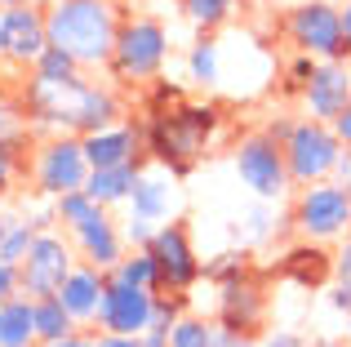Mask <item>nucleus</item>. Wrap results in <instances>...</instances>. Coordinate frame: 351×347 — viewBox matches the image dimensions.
Listing matches in <instances>:
<instances>
[{
  "mask_svg": "<svg viewBox=\"0 0 351 347\" xmlns=\"http://www.w3.org/2000/svg\"><path fill=\"white\" fill-rule=\"evenodd\" d=\"M23 116L36 134H94L107 125L125 121V103H120L116 85H98V80L71 76V80H45L27 71L23 89H18Z\"/></svg>",
  "mask_w": 351,
  "mask_h": 347,
  "instance_id": "obj_1",
  "label": "nucleus"
},
{
  "mask_svg": "<svg viewBox=\"0 0 351 347\" xmlns=\"http://www.w3.org/2000/svg\"><path fill=\"white\" fill-rule=\"evenodd\" d=\"M218 130H223V107L182 98V103L165 107V112H143V152L165 174L187 178L209 156Z\"/></svg>",
  "mask_w": 351,
  "mask_h": 347,
  "instance_id": "obj_2",
  "label": "nucleus"
},
{
  "mask_svg": "<svg viewBox=\"0 0 351 347\" xmlns=\"http://www.w3.org/2000/svg\"><path fill=\"white\" fill-rule=\"evenodd\" d=\"M45 27H49V45H62L67 53L80 58L85 71H98L112 62L120 9L116 0H49Z\"/></svg>",
  "mask_w": 351,
  "mask_h": 347,
  "instance_id": "obj_3",
  "label": "nucleus"
},
{
  "mask_svg": "<svg viewBox=\"0 0 351 347\" xmlns=\"http://www.w3.org/2000/svg\"><path fill=\"white\" fill-rule=\"evenodd\" d=\"M169 62V27L156 14H134L120 18V32L112 45V62H107V76L125 89H143Z\"/></svg>",
  "mask_w": 351,
  "mask_h": 347,
  "instance_id": "obj_4",
  "label": "nucleus"
},
{
  "mask_svg": "<svg viewBox=\"0 0 351 347\" xmlns=\"http://www.w3.org/2000/svg\"><path fill=\"white\" fill-rule=\"evenodd\" d=\"M27 174H32L36 196H45V200L80 191L85 178H89V156H85L80 134H45V139H36Z\"/></svg>",
  "mask_w": 351,
  "mask_h": 347,
  "instance_id": "obj_5",
  "label": "nucleus"
},
{
  "mask_svg": "<svg viewBox=\"0 0 351 347\" xmlns=\"http://www.w3.org/2000/svg\"><path fill=\"white\" fill-rule=\"evenodd\" d=\"M289 223L298 227L302 241H320V245H334L351 232V200H347V187L343 182H307L298 187L293 196V209H289Z\"/></svg>",
  "mask_w": 351,
  "mask_h": 347,
  "instance_id": "obj_6",
  "label": "nucleus"
},
{
  "mask_svg": "<svg viewBox=\"0 0 351 347\" xmlns=\"http://www.w3.org/2000/svg\"><path fill=\"white\" fill-rule=\"evenodd\" d=\"M285 36L293 49L311 53V58H334L351 62V40L343 32V9L329 0H302L285 14Z\"/></svg>",
  "mask_w": 351,
  "mask_h": 347,
  "instance_id": "obj_7",
  "label": "nucleus"
},
{
  "mask_svg": "<svg viewBox=\"0 0 351 347\" xmlns=\"http://www.w3.org/2000/svg\"><path fill=\"white\" fill-rule=\"evenodd\" d=\"M285 165H289L293 187H307V182H320L338 169V156H343V139L334 134L329 121H293V130L285 134Z\"/></svg>",
  "mask_w": 351,
  "mask_h": 347,
  "instance_id": "obj_8",
  "label": "nucleus"
},
{
  "mask_svg": "<svg viewBox=\"0 0 351 347\" xmlns=\"http://www.w3.org/2000/svg\"><path fill=\"white\" fill-rule=\"evenodd\" d=\"M236 174L258 200H285L293 187L289 165H285V147L267 130H249L236 139Z\"/></svg>",
  "mask_w": 351,
  "mask_h": 347,
  "instance_id": "obj_9",
  "label": "nucleus"
},
{
  "mask_svg": "<svg viewBox=\"0 0 351 347\" xmlns=\"http://www.w3.org/2000/svg\"><path fill=\"white\" fill-rule=\"evenodd\" d=\"M76 245L62 241V232H36L32 250H27V259L18 263V289H23L27 298H45V294H58L62 280H67V272L76 267Z\"/></svg>",
  "mask_w": 351,
  "mask_h": 347,
  "instance_id": "obj_10",
  "label": "nucleus"
},
{
  "mask_svg": "<svg viewBox=\"0 0 351 347\" xmlns=\"http://www.w3.org/2000/svg\"><path fill=\"white\" fill-rule=\"evenodd\" d=\"M147 250L156 254V267H160V289H178V294H187L191 285H200V276H205V263H200L196 245H191L187 223H178V218H169V223H156Z\"/></svg>",
  "mask_w": 351,
  "mask_h": 347,
  "instance_id": "obj_11",
  "label": "nucleus"
},
{
  "mask_svg": "<svg viewBox=\"0 0 351 347\" xmlns=\"http://www.w3.org/2000/svg\"><path fill=\"white\" fill-rule=\"evenodd\" d=\"M49 45V27H45V5H9L0 9V62L14 71H32V62Z\"/></svg>",
  "mask_w": 351,
  "mask_h": 347,
  "instance_id": "obj_12",
  "label": "nucleus"
},
{
  "mask_svg": "<svg viewBox=\"0 0 351 347\" xmlns=\"http://www.w3.org/2000/svg\"><path fill=\"white\" fill-rule=\"evenodd\" d=\"M152 307H156V289L125 285V280L107 276V289H103V298H98L94 330H112V334H143L147 325H152Z\"/></svg>",
  "mask_w": 351,
  "mask_h": 347,
  "instance_id": "obj_13",
  "label": "nucleus"
},
{
  "mask_svg": "<svg viewBox=\"0 0 351 347\" xmlns=\"http://www.w3.org/2000/svg\"><path fill=\"white\" fill-rule=\"evenodd\" d=\"M267 321V294H263V280L254 272L218 285V325L223 330H240V334H258Z\"/></svg>",
  "mask_w": 351,
  "mask_h": 347,
  "instance_id": "obj_14",
  "label": "nucleus"
},
{
  "mask_svg": "<svg viewBox=\"0 0 351 347\" xmlns=\"http://www.w3.org/2000/svg\"><path fill=\"white\" fill-rule=\"evenodd\" d=\"M351 103V67L334 58H320L311 71L307 89H302V107H307L311 121H334L338 112Z\"/></svg>",
  "mask_w": 351,
  "mask_h": 347,
  "instance_id": "obj_15",
  "label": "nucleus"
},
{
  "mask_svg": "<svg viewBox=\"0 0 351 347\" xmlns=\"http://www.w3.org/2000/svg\"><path fill=\"white\" fill-rule=\"evenodd\" d=\"M85 143L89 169H107V165H129V160H147L143 152V121H116L107 130L80 134Z\"/></svg>",
  "mask_w": 351,
  "mask_h": 347,
  "instance_id": "obj_16",
  "label": "nucleus"
},
{
  "mask_svg": "<svg viewBox=\"0 0 351 347\" xmlns=\"http://www.w3.org/2000/svg\"><path fill=\"white\" fill-rule=\"evenodd\" d=\"M67 236H71V245H76L80 259L94 263V267H103V272H112L116 263L125 259V232L112 223L107 209H98L85 227H76V232H67Z\"/></svg>",
  "mask_w": 351,
  "mask_h": 347,
  "instance_id": "obj_17",
  "label": "nucleus"
},
{
  "mask_svg": "<svg viewBox=\"0 0 351 347\" xmlns=\"http://www.w3.org/2000/svg\"><path fill=\"white\" fill-rule=\"evenodd\" d=\"M280 276L293 280L298 289H325L334 285V250L320 241H298L285 250L280 259Z\"/></svg>",
  "mask_w": 351,
  "mask_h": 347,
  "instance_id": "obj_18",
  "label": "nucleus"
},
{
  "mask_svg": "<svg viewBox=\"0 0 351 347\" xmlns=\"http://www.w3.org/2000/svg\"><path fill=\"white\" fill-rule=\"evenodd\" d=\"M103 289H107V272L80 259L76 267L67 272V280H62L58 298H62V307H67V312L76 316V325H94V316H98V298H103Z\"/></svg>",
  "mask_w": 351,
  "mask_h": 347,
  "instance_id": "obj_19",
  "label": "nucleus"
},
{
  "mask_svg": "<svg viewBox=\"0 0 351 347\" xmlns=\"http://www.w3.org/2000/svg\"><path fill=\"white\" fill-rule=\"evenodd\" d=\"M147 174V160H129V165H107V169H89L85 178V191L98 200V205H129V196H134L138 178Z\"/></svg>",
  "mask_w": 351,
  "mask_h": 347,
  "instance_id": "obj_20",
  "label": "nucleus"
},
{
  "mask_svg": "<svg viewBox=\"0 0 351 347\" xmlns=\"http://www.w3.org/2000/svg\"><path fill=\"white\" fill-rule=\"evenodd\" d=\"M40 334H36V298H27L18 289L14 298L0 303V347H36Z\"/></svg>",
  "mask_w": 351,
  "mask_h": 347,
  "instance_id": "obj_21",
  "label": "nucleus"
},
{
  "mask_svg": "<svg viewBox=\"0 0 351 347\" xmlns=\"http://www.w3.org/2000/svg\"><path fill=\"white\" fill-rule=\"evenodd\" d=\"M173 209V174H143L129 196V214L147 218V223H165Z\"/></svg>",
  "mask_w": 351,
  "mask_h": 347,
  "instance_id": "obj_22",
  "label": "nucleus"
},
{
  "mask_svg": "<svg viewBox=\"0 0 351 347\" xmlns=\"http://www.w3.org/2000/svg\"><path fill=\"white\" fill-rule=\"evenodd\" d=\"M32 147H36V130H18L0 139V196H9L18 187L27 160H32Z\"/></svg>",
  "mask_w": 351,
  "mask_h": 347,
  "instance_id": "obj_23",
  "label": "nucleus"
},
{
  "mask_svg": "<svg viewBox=\"0 0 351 347\" xmlns=\"http://www.w3.org/2000/svg\"><path fill=\"white\" fill-rule=\"evenodd\" d=\"M187 80L200 89H214L223 80V45L214 40V32H205L187 53Z\"/></svg>",
  "mask_w": 351,
  "mask_h": 347,
  "instance_id": "obj_24",
  "label": "nucleus"
},
{
  "mask_svg": "<svg viewBox=\"0 0 351 347\" xmlns=\"http://www.w3.org/2000/svg\"><path fill=\"white\" fill-rule=\"evenodd\" d=\"M173 5H178V14L187 18L200 36H205V32H223V27L232 23L240 0H173Z\"/></svg>",
  "mask_w": 351,
  "mask_h": 347,
  "instance_id": "obj_25",
  "label": "nucleus"
},
{
  "mask_svg": "<svg viewBox=\"0 0 351 347\" xmlns=\"http://www.w3.org/2000/svg\"><path fill=\"white\" fill-rule=\"evenodd\" d=\"M107 276L125 280V285H143V289H160V267H156V254L152 250H125V259L116 263Z\"/></svg>",
  "mask_w": 351,
  "mask_h": 347,
  "instance_id": "obj_26",
  "label": "nucleus"
},
{
  "mask_svg": "<svg viewBox=\"0 0 351 347\" xmlns=\"http://www.w3.org/2000/svg\"><path fill=\"white\" fill-rule=\"evenodd\" d=\"M71 330H80V325H76V316L62 307V298H58V294L36 298V334H40V343L62 339V334H71Z\"/></svg>",
  "mask_w": 351,
  "mask_h": 347,
  "instance_id": "obj_27",
  "label": "nucleus"
},
{
  "mask_svg": "<svg viewBox=\"0 0 351 347\" xmlns=\"http://www.w3.org/2000/svg\"><path fill=\"white\" fill-rule=\"evenodd\" d=\"M98 209H107V205H98V200L89 196L85 187H80V191H67V196L53 200V214H58V227H62V232H76V227H85L89 218L98 214Z\"/></svg>",
  "mask_w": 351,
  "mask_h": 347,
  "instance_id": "obj_28",
  "label": "nucleus"
},
{
  "mask_svg": "<svg viewBox=\"0 0 351 347\" xmlns=\"http://www.w3.org/2000/svg\"><path fill=\"white\" fill-rule=\"evenodd\" d=\"M214 334H218L214 321H205L196 312H182L169 325V347H214Z\"/></svg>",
  "mask_w": 351,
  "mask_h": 347,
  "instance_id": "obj_29",
  "label": "nucleus"
},
{
  "mask_svg": "<svg viewBox=\"0 0 351 347\" xmlns=\"http://www.w3.org/2000/svg\"><path fill=\"white\" fill-rule=\"evenodd\" d=\"M32 76H45V80H71V76H85L76 53H67L62 45H45V53L32 62Z\"/></svg>",
  "mask_w": 351,
  "mask_h": 347,
  "instance_id": "obj_30",
  "label": "nucleus"
},
{
  "mask_svg": "<svg viewBox=\"0 0 351 347\" xmlns=\"http://www.w3.org/2000/svg\"><path fill=\"white\" fill-rule=\"evenodd\" d=\"M36 232H40V227H36L32 218H14V227H9V236L0 241V259H5V263H14V267H18V263L27 259V250H32Z\"/></svg>",
  "mask_w": 351,
  "mask_h": 347,
  "instance_id": "obj_31",
  "label": "nucleus"
},
{
  "mask_svg": "<svg viewBox=\"0 0 351 347\" xmlns=\"http://www.w3.org/2000/svg\"><path fill=\"white\" fill-rule=\"evenodd\" d=\"M271 205H276V200H258V196H254V205L245 209V223H240V232H245L249 241H267V236L276 232V227H271V223H276V209H271Z\"/></svg>",
  "mask_w": 351,
  "mask_h": 347,
  "instance_id": "obj_32",
  "label": "nucleus"
},
{
  "mask_svg": "<svg viewBox=\"0 0 351 347\" xmlns=\"http://www.w3.org/2000/svg\"><path fill=\"white\" fill-rule=\"evenodd\" d=\"M187 303L191 298L187 294H178V289H156V307H152V325H165L169 330L173 321H178L182 312H187Z\"/></svg>",
  "mask_w": 351,
  "mask_h": 347,
  "instance_id": "obj_33",
  "label": "nucleus"
},
{
  "mask_svg": "<svg viewBox=\"0 0 351 347\" xmlns=\"http://www.w3.org/2000/svg\"><path fill=\"white\" fill-rule=\"evenodd\" d=\"M316 62L320 58H311V53H302V49H293V58H289V67H285V94H298L302 98V89H307V80H311V71H316Z\"/></svg>",
  "mask_w": 351,
  "mask_h": 347,
  "instance_id": "obj_34",
  "label": "nucleus"
},
{
  "mask_svg": "<svg viewBox=\"0 0 351 347\" xmlns=\"http://www.w3.org/2000/svg\"><path fill=\"white\" fill-rule=\"evenodd\" d=\"M245 272H249L245 254H218L214 263H205V280H214V285H227V280L245 276Z\"/></svg>",
  "mask_w": 351,
  "mask_h": 347,
  "instance_id": "obj_35",
  "label": "nucleus"
},
{
  "mask_svg": "<svg viewBox=\"0 0 351 347\" xmlns=\"http://www.w3.org/2000/svg\"><path fill=\"white\" fill-rule=\"evenodd\" d=\"M18 130H32L27 116H23V103L9 98V94H0V139H5V134H18Z\"/></svg>",
  "mask_w": 351,
  "mask_h": 347,
  "instance_id": "obj_36",
  "label": "nucleus"
},
{
  "mask_svg": "<svg viewBox=\"0 0 351 347\" xmlns=\"http://www.w3.org/2000/svg\"><path fill=\"white\" fill-rule=\"evenodd\" d=\"M125 245L129 250H147V241H152V232H156V223H147V218H138V214H129L125 218Z\"/></svg>",
  "mask_w": 351,
  "mask_h": 347,
  "instance_id": "obj_37",
  "label": "nucleus"
},
{
  "mask_svg": "<svg viewBox=\"0 0 351 347\" xmlns=\"http://www.w3.org/2000/svg\"><path fill=\"white\" fill-rule=\"evenodd\" d=\"M36 347H94V330H71V334H62V339H49V343H36Z\"/></svg>",
  "mask_w": 351,
  "mask_h": 347,
  "instance_id": "obj_38",
  "label": "nucleus"
},
{
  "mask_svg": "<svg viewBox=\"0 0 351 347\" xmlns=\"http://www.w3.org/2000/svg\"><path fill=\"white\" fill-rule=\"evenodd\" d=\"M214 347H258V334H240V330H223V325H218Z\"/></svg>",
  "mask_w": 351,
  "mask_h": 347,
  "instance_id": "obj_39",
  "label": "nucleus"
},
{
  "mask_svg": "<svg viewBox=\"0 0 351 347\" xmlns=\"http://www.w3.org/2000/svg\"><path fill=\"white\" fill-rule=\"evenodd\" d=\"M334 280H351V232L343 236V245L334 254Z\"/></svg>",
  "mask_w": 351,
  "mask_h": 347,
  "instance_id": "obj_40",
  "label": "nucleus"
},
{
  "mask_svg": "<svg viewBox=\"0 0 351 347\" xmlns=\"http://www.w3.org/2000/svg\"><path fill=\"white\" fill-rule=\"evenodd\" d=\"M258 347H307V343H302L293 330H271V334H263V339H258Z\"/></svg>",
  "mask_w": 351,
  "mask_h": 347,
  "instance_id": "obj_41",
  "label": "nucleus"
},
{
  "mask_svg": "<svg viewBox=\"0 0 351 347\" xmlns=\"http://www.w3.org/2000/svg\"><path fill=\"white\" fill-rule=\"evenodd\" d=\"M94 347H138V334H112V330H94Z\"/></svg>",
  "mask_w": 351,
  "mask_h": 347,
  "instance_id": "obj_42",
  "label": "nucleus"
},
{
  "mask_svg": "<svg viewBox=\"0 0 351 347\" xmlns=\"http://www.w3.org/2000/svg\"><path fill=\"white\" fill-rule=\"evenodd\" d=\"M14 294H18V267L0 259V303H5V298H14Z\"/></svg>",
  "mask_w": 351,
  "mask_h": 347,
  "instance_id": "obj_43",
  "label": "nucleus"
},
{
  "mask_svg": "<svg viewBox=\"0 0 351 347\" xmlns=\"http://www.w3.org/2000/svg\"><path fill=\"white\" fill-rule=\"evenodd\" d=\"M138 347H169V330H165V325H147V330L138 334Z\"/></svg>",
  "mask_w": 351,
  "mask_h": 347,
  "instance_id": "obj_44",
  "label": "nucleus"
},
{
  "mask_svg": "<svg viewBox=\"0 0 351 347\" xmlns=\"http://www.w3.org/2000/svg\"><path fill=\"white\" fill-rule=\"evenodd\" d=\"M329 125H334V134L343 139V147H351V103H347V107H343V112H338Z\"/></svg>",
  "mask_w": 351,
  "mask_h": 347,
  "instance_id": "obj_45",
  "label": "nucleus"
},
{
  "mask_svg": "<svg viewBox=\"0 0 351 347\" xmlns=\"http://www.w3.org/2000/svg\"><path fill=\"white\" fill-rule=\"evenodd\" d=\"M329 303H334L338 312H351V280H334V294H329Z\"/></svg>",
  "mask_w": 351,
  "mask_h": 347,
  "instance_id": "obj_46",
  "label": "nucleus"
},
{
  "mask_svg": "<svg viewBox=\"0 0 351 347\" xmlns=\"http://www.w3.org/2000/svg\"><path fill=\"white\" fill-rule=\"evenodd\" d=\"M334 174H338V182L351 178V147H343V156H338V169H334Z\"/></svg>",
  "mask_w": 351,
  "mask_h": 347,
  "instance_id": "obj_47",
  "label": "nucleus"
},
{
  "mask_svg": "<svg viewBox=\"0 0 351 347\" xmlns=\"http://www.w3.org/2000/svg\"><path fill=\"white\" fill-rule=\"evenodd\" d=\"M14 218H18V214H5V209H0V241L9 236V227H14Z\"/></svg>",
  "mask_w": 351,
  "mask_h": 347,
  "instance_id": "obj_48",
  "label": "nucleus"
},
{
  "mask_svg": "<svg viewBox=\"0 0 351 347\" xmlns=\"http://www.w3.org/2000/svg\"><path fill=\"white\" fill-rule=\"evenodd\" d=\"M338 9H343V32H347V40H351V0H347V5H338Z\"/></svg>",
  "mask_w": 351,
  "mask_h": 347,
  "instance_id": "obj_49",
  "label": "nucleus"
},
{
  "mask_svg": "<svg viewBox=\"0 0 351 347\" xmlns=\"http://www.w3.org/2000/svg\"><path fill=\"white\" fill-rule=\"evenodd\" d=\"M307 347H347V343H329V339H320V343H307Z\"/></svg>",
  "mask_w": 351,
  "mask_h": 347,
  "instance_id": "obj_50",
  "label": "nucleus"
},
{
  "mask_svg": "<svg viewBox=\"0 0 351 347\" xmlns=\"http://www.w3.org/2000/svg\"><path fill=\"white\" fill-rule=\"evenodd\" d=\"M9 5H23V0H0V9H9Z\"/></svg>",
  "mask_w": 351,
  "mask_h": 347,
  "instance_id": "obj_51",
  "label": "nucleus"
},
{
  "mask_svg": "<svg viewBox=\"0 0 351 347\" xmlns=\"http://www.w3.org/2000/svg\"><path fill=\"white\" fill-rule=\"evenodd\" d=\"M343 187H347V200H351V178H347V182H343Z\"/></svg>",
  "mask_w": 351,
  "mask_h": 347,
  "instance_id": "obj_52",
  "label": "nucleus"
},
{
  "mask_svg": "<svg viewBox=\"0 0 351 347\" xmlns=\"http://www.w3.org/2000/svg\"><path fill=\"white\" fill-rule=\"evenodd\" d=\"M240 5H263V0H240Z\"/></svg>",
  "mask_w": 351,
  "mask_h": 347,
  "instance_id": "obj_53",
  "label": "nucleus"
},
{
  "mask_svg": "<svg viewBox=\"0 0 351 347\" xmlns=\"http://www.w3.org/2000/svg\"><path fill=\"white\" fill-rule=\"evenodd\" d=\"M347 334H351V312H347Z\"/></svg>",
  "mask_w": 351,
  "mask_h": 347,
  "instance_id": "obj_54",
  "label": "nucleus"
}]
</instances>
